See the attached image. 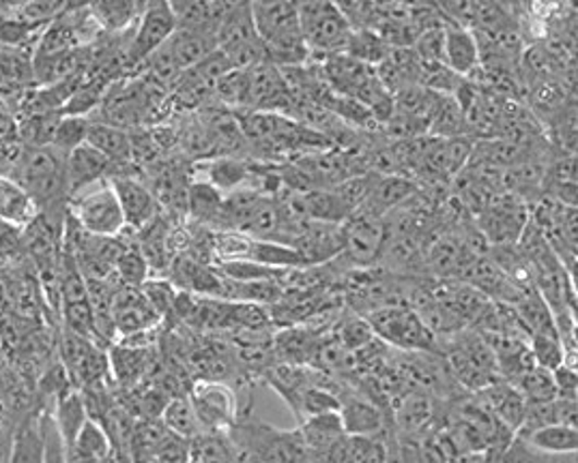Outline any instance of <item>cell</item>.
Returning <instances> with one entry per match:
<instances>
[{
	"label": "cell",
	"instance_id": "19",
	"mask_svg": "<svg viewBox=\"0 0 578 463\" xmlns=\"http://www.w3.org/2000/svg\"><path fill=\"white\" fill-rule=\"evenodd\" d=\"M37 215L39 209L28 191L15 178L0 174V222L24 230L35 222Z\"/></svg>",
	"mask_w": 578,
	"mask_h": 463
},
{
	"label": "cell",
	"instance_id": "22",
	"mask_svg": "<svg viewBox=\"0 0 578 463\" xmlns=\"http://www.w3.org/2000/svg\"><path fill=\"white\" fill-rule=\"evenodd\" d=\"M110 376L121 386L138 385L140 378L151 367V348H130L123 343H114L108 350Z\"/></svg>",
	"mask_w": 578,
	"mask_h": 463
},
{
	"label": "cell",
	"instance_id": "37",
	"mask_svg": "<svg viewBox=\"0 0 578 463\" xmlns=\"http://www.w3.org/2000/svg\"><path fill=\"white\" fill-rule=\"evenodd\" d=\"M529 352L533 356L536 367L557 370L566 363V350L557 337V333H536L529 335Z\"/></svg>",
	"mask_w": 578,
	"mask_h": 463
},
{
	"label": "cell",
	"instance_id": "1",
	"mask_svg": "<svg viewBox=\"0 0 578 463\" xmlns=\"http://www.w3.org/2000/svg\"><path fill=\"white\" fill-rule=\"evenodd\" d=\"M249 9L271 65L278 70L302 67L310 59L299 26L297 2H249Z\"/></svg>",
	"mask_w": 578,
	"mask_h": 463
},
{
	"label": "cell",
	"instance_id": "13",
	"mask_svg": "<svg viewBox=\"0 0 578 463\" xmlns=\"http://www.w3.org/2000/svg\"><path fill=\"white\" fill-rule=\"evenodd\" d=\"M46 462V442L41 429V410H28L11 429L7 463Z\"/></svg>",
	"mask_w": 578,
	"mask_h": 463
},
{
	"label": "cell",
	"instance_id": "39",
	"mask_svg": "<svg viewBox=\"0 0 578 463\" xmlns=\"http://www.w3.org/2000/svg\"><path fill=\"white\" fill-rule=\"evenodd\" d=\"M88 127H90V118H86V116H61L50 149H54L57 153L67 157L72 151H76L78 147L86 145Z\"/></svg>",
	"mask_w": 578,
	"mask_h": 463
},
{
	"label": "cell",
	"instance_id": "10",
	"mask_svg": "<svg viewBox=\"0 0 578 463\" xmlns=\"http://www.w3.org/2000/svg\"><path fill=\"white\" fill-rule=\"evenodd\" d=\"M529 217L520 202H491L480 215V232L489 242L499 247H512L520 240V234L527 228Z\"/></svg>",
	"mask_w": 578,
	"mask_h": 463
},
{
	"label": "cell",
	"instance_id": "17",
	"mask_svg": "<svg viewBox=\"0 0 578 463\" xmlns=\"http://www.w3.org/2000/svg\"><path fill=\"white\" fill-rule=\"evenodd\" d=\"M340 421L346 436L377 438L385 436V414L383 410L361 397L340 401Z\"/></svg>",
	"mask_w": 578,
	"mask_h": 463
},
{
	"label": "cell",
	"instance_id": "46",
	"mask_svg": "<svg viewBox=\"0 0 578 463\" xmlns=\"http://www.w3.org/2000/svg\"><path fill=\"white\" fill-rule=\"evenodd\" d=\"M553 383H555V390L557 397H568V399H577L578 378L577 370L562 365L557 370H553Z\"/></svg>",
	"mask_w": 578,
	"mask_h": 463
},
{
	"label": "cell",
	"instance_id": "49",
	"mask_svg": "<svg viewBox=\"0 0 578 463\" xmlns=\"http://www.w3.org/2000/svg\"><path fill=\"white\" fill-rule=\"evenodd\" d=\"M491 463H499V462H491Z\"/></svg>",
	"mask_w": 578,
	"mask_h": 463
},
{
	"label": "cell",
	"instance_id": "24",
	"mask_svg": "<svg viewBox=\"0 0 578 463\" xmlns=\"http://www.w3.org/2000/svg\"><path fill=\"white\" fill-rule=\"evenodd\" d=\"M299 431H302V438L310 451V460L328 453L346 436L337 412L319 414V416H310V418L302 421Z\"/></svg>",
	"mask_w": 578,
	"mask_h": 463
},
{
	"label": "cell",
	"instance_id": "27",
	"mask_svg": "<svg viewBox=\"0 0 578 463\" xmlns=\"http://www.w3.org/2000/svg\"><path fill=\"white\" fill-rule=\"evenodd\" d=\"M248 260L262 264L273 271H299L308 268L302 255L295 251V247L275 242V240H256L251 238L249 242Z\"/></svg>",
	"mask_w": 578,
	"mask_h": 463
},
{
	"label": "cell",
	"instance_id": "21",
	"mask_svg": "<svg viewBox=\"0 0 578 463\" xmlns=\"http://www.w3.org/2000/svg\"><path fill=\"white\" fill-rule=\"evenodd\" d=\"M165 46L181 74L192 72L218 50V41L213 37H202L183 30H174V35L168 39Z\"/></svg>",
	"mask_w": 578,
	"mask_h": 463
},
{
	"label": "cell",
	"instance_id": "15",
	"mask_svg": "<svg viewBox=\"0 0 578 463\" xmlns=\"http://www.w3.org/2000/svg\"><path fill=\"white\" fill-rule=\"evenodd\" d=\"M86 145H90L112 163V174L114 170L132 165V136L125 127H116L103 121H90Z\"/></svg>",
	"mask_w": 578,
	"mask_h": 463
},
{
	"label": "cell",
	"instance_id": "9",
	"mask_svg": "<svg viewBox=\"0 0 578 463\" xmlns=\"http://www.w3.org/2000/svg\"><path fill=\"white\" fill-rule=\"evenodd\" d=\"M176 30L194 33L202 37H213L218 41L220 28L235 2H213V0H196V2H170Z\"/></svg>",
	"mask_w": 578,
	"mask_h": 463
},
{
	"label": "cell",
	"instance_id": "34",
	"mask_svg": "<svg viewBox=\"0 0 578 463\" xmlns=\"http://www.w3.org/2000/svg\"><path fill=\"white\" fill-rule=\"evenodd\" d=\"M342 463H388V440L383 436H346Z\"/></svg>",
	"mask_w": 578,
	"mask_h": 463
},
{
	"label": "cell",
	"instance_id": "25",
	"mask_svg": "<svg viewBox=\"0 0 578 463\" xmlns=\"http://www.w3.org/2000/svg\"><path fill=\"white\" fill-rule=\"evenodd\" d=\"M52 418H54V425L65 442V447H70L78 431L83 429L84 423L88 421V414H86V408H84L83 395L81 390L74 386L70 388L67 392H63L54 403H52Z\"/></svg>",
	"mask_w": 578,
	"mask_h": 463
},
{
	"label": "cell",
	"instance_id": "35",
	"mask_svg": "<svg viewBox=\"0 0 578 463\" xmlns=\"http://www.w3.org/2000/svg\"><path fill=\"white\" fill-rule=\"evenodd\" d=\"M65 449H74V451L83 453L86 458H93L97 462L110 463L112 460V445H110L108 434L103 431V427L97 421H90V418L84 423L76 440Z\"/></svg>",
	"mask_w": 578,
	"mask_h": 463
},
{
	"label": "cell",
	"instance_id": "16",
	"mask_svg": "<svg viewBox=\"0 0 578 463\" xmlns=\"http://www.w3.org/2000/svg\"><path fill=\"white\" fill-rule=\"evenodd\" d=\"M482 61L478 41L471 30L460 26L445 28V46H443V65L456 76H471Z\"/></svg>",
	"mask_w": 578,
	"mask_h": 463
},
{
	"label": "cell",
	"instance_id": "4",
	"mask_svg": "<svg viewBox=\"0 0 578 463\" xmlns=\"http://www.w3.org/2000/svg\"><path fill=\"white\" fill-rule=\"evenodd\" d=\"M377 337L405 350H434V333L421 322L414 309L383 305L366 317Z\"/></svg>",
	"mask_w": 578,
	"mask_h": 463
},
{
	"label": "cell",
	"instance_id": "38",
	"mask_svg": "<svg viewBox=\"0 0 578 463\" xmlns=\"http://www.w3.org/2000/svg\"><path fill=\"white\" fill-rule=\"evenodd\" d=\"M509 385L525 397V401H551L557 397L555 383H553V372L542 370V367L527 370L525 374H520Z\"/></svg>",
	"mask_w": 578,
	"mask_h": 463
},
{
	"label": "cell",
	"instance_id": "3",
	"mask_svg": "<svg viewBox=\"0 0 578 463\" xmlns=\"http://www.w3.org/2000/svg\"><path fill=\"white\" fill-rule=\"evenodd\" d=\"M70 215L90 236H121L127 230L119 198L110 180H101L70 200Z\"/></svg>",
	"mask_w": 578,
	"mask_h": 463
},
{
	"label": "cell",
	"instance_id": "31",
	"mask_svg": "<svg viewBox=\"0 0 578 463\" xmlns=\"http://www.w3.org/2000/svg\"><path fill=\"white\" fill-rule=\"evenodd\" d=\"M249 176H251V172L244 161L222 154V157L211 159L207 163V178L205 180L211 183L224 196H229L233 191L246 189Z\"/></svg>",
	"mask_w": 578,
	"mask_h": 463
},
{
	"label": "cell",
	"instance_id": "12",
	"mask_svg": "<svg viewBox=\"0 0 578 463\" xmlns=\"http://www.w3.org/2000/svg\"><path fill=\"white\" fill-rule=\"evenodd\" d=\"M112 174V163L95 151L90 145H83L76 151L65 157V180H67V191L70 200L81 193L84 189L110 178Z\"/></svg>",
	"mask_w": 578,
	"mask_h": 463
},
{
	"label": "cell",
	"instance_id": "42",
	"mask_svg": "<svg viewBox=\"0 0 578 463\" xmlns=\"http://www.w3.org/2000/svg\"><path fill=\"white\" fill-rule=\"evenodd\" d=\"M140 295L145 297V301L156 309V313L160 317H165L168 313H172L174 308V299H176V288L172 286L170 279H147L140 288Z\"/></svg>",
	"mask_w": 578,
	"mask_h": 463
},
{
	"label": "cell",
	"instance_id": "45",
	"mask_svg": "<svg viewBox=\"0 0 578 463\" xmlns=\"http://www.w3.org/2000/svg\"><path fill=\"white\" fill-rule=\"evenodd\" d=\"M22 232L7 222H0V262H11L17 260L24 249H22Z\"/></svg>",
	"mask_w": 578,
	"mask_h": 463
},
{
	"label": "cell",
	"instance_id": "8",
	"mask_svg": "<svg viewBox=\"0 0 578 463\" xmlns=\"http://www.w3.org/2000/svg\"><path fill=\"white\" fill-rule=\"evenodd\" d=\"M108 180L119 198L127 230H143L162 215V207L151 187L134 174H119L110 176Z\"/></svg>",
	"mask_w": 578,
	"mask_h": 463
},
{
	"label": "cell",
	"instance_id": "6",
	"mask_svg": "<svg viewBox=\"0 0 578 463\" xmlns=\"http://www.w3.org/2000/svg\"><path fill=\"white\" fill-rule=\"evenodd\" d=\"M176 20L170 2H145V9L132 28L127 61L130 67L143 65L151 54H156L165 41L174 35Z\"/></svg>",
	"mask_w": 578,
	"mask_h": 463
},
{
	"label": "cell",
	"instance_id": "23",
	"mask_svg": "<svg viewBox=\"0 0 578 463\" xmlns=\"http://www.w3.org/2000/svg\"><path fill=\"white\" fill-rule=\"evenodd\" d=\"M273 343H275V354L286 365H297V367L302 363H312L319 352V337L310 328L288 326L273 337Z\"/></svg>",
	"mask_w": 578,
	"mask_h": 463
},
{
	"label": "cell",
	"instance_id": "5",
	"mask_svg": "<svg viewBox=\"0 0 578 463\" xmlns=\"http://www.w3.org/2000/svg\"><path fill=\"white\" fill-rule=\"evenodd\" d=\"M202 431H229L237 418V395L222 380H196L187 390Z\"/></svg>",
	"mask_w": 578,
	"mask_h": 463
},
{
	"label": "cell",
	"instance_id": "14",
	"mask_svg": "<svg viewBox=\"0 0 578 463\" xmlns=\"http://www.w3.org/2000/svg\"><path fill=\"white\" fill-rule=\"evenodd\" d=\"M436 418V408L432 395L426 390H409L398 395L394 405V425L405 436H421L430 431Z\"/></svg>",
	"mask_w": 578,
	"mask_h": 463
},
{
	"label": "cell",
	"instance_id": "44",
	"mask_svg": "<svg viewBox=\"0 0 578 463\" xmlns=\"http://www.w3.org/2000/svg\"><path fill=\"white\" fill-rule=\"evenodd\" d=\"M187 462H189V440H183L174 434H170L153 453V463Z\"/></svg>",
	"mask_w": 578,
	"mask_h": 463
},
{
	"label": "cell",
	"instance_id": "28",
	"mask_svg": "<svg viewBox=\"0 0 578 463\" xmlns=\"http://www.w3.org/2000/svg\"><path fill=\"white\" fill-rule=\"evenodd\" d=\"M304 209L310 222L317 224H344L351 215L346 204L340 200V196L333 189H310L302 191Z\"/></svg>",
	"mask_w": 578,
	"mask_h": 463
},
{
	"label": "cell",
	"instance_id": "33",
	"mask_svg": "<svg viewBox=\"0 0 578 463\" xmlns=\"http://www.w3.org/2000/svg\"><path fill=\"white\" fill-rule=\"evenodd\" d=\"M346 57L372 67V65H381L388 54H390V48L381 41V37L370 30V28H357L351 33L348 37V43H346V50H344Z\"/></svg>",
	"mask_w": 578,
	"mask_h": 463
},
{
	"label": "cell",
	"instance_id": "40",
	"mask_svg": "<svg viewBox=\"0 0 578 463\" xmlns=\"http://www.w3.org/2000/svg\"><path fill=\"white\" fill-rule=\"evenodd\" d=\"M70 4L67 2H57V0H28V2H11V11L22 17L28 24L46 28L52 24L57 17L65 13Z\"/></svg>",
	"mask_w": 578,
	"mask_h": 463
},
{
	"label": "cell",
	"instance_id": "30",
	"mask_svg": "<svg viewBox=\"0 0 578 463\" xmlns=\"http://www.w3.org/2000/svg\"><path fill=\"white\" fill-rule=\"evenodd\" d=\"M522 440L529 442L533 449L551 455H577L578 451L577 427L566 425H546L542 429L531 431L529 436H522Z\"/></svg>",
	"mask_w": 578,
	"mask_h": 463
},
{
	"label": "cell",
	"instance_id": "2",
	"mask_svg": "<svg viewBox=\"0 0 578 463\" xmlns=\"http://www.w3.org/2000/svg\"><path fill=\"white\" fill-rule=\"evenodd\" d=\"M299 26L304 41L312 54H344L348 37L353 33L340 4L325 0L297 2Z\"/></svg>",
	"mask_w": 578,
	"mask_h": 463
},
{
	"label": "cell",
	"instance_id": "18",
	"mask_svg": "<svg viewBox=\"0 0 578 463\" xmlns=\"http://www.w3.org/2000/svg\"><path fill=\"white\" fill-rule=\"evenodd\" d=\"M414 193V180H409L405 176H396V174L379 176L374 187H372V191H370V196H368V200L364 202L361 211L383 220L388 213H392L398 207H403Z\"/></svg>",
	"mask_w": 578,
	"mask_h": 463
},
{
	"label": "cell",
	"instance_id": "36",
	"mask_svg": "<svg viewBox=\"0 0 578 463\" xmlns=\"http://www.w3.org/2000/svg\"><path fill=\"white\" fill-rule=\"evenodd\" d=\"M125 242H127V247H125L123 255L119 258V262L114 266V275H116V279L123 286H127V288H140L149 279L151 268H149L145 255L140 253L138 245L136 242H130V240H125Z\"/></svg>",
	"mask_w": 578,
	"mask_h": 463
},
{
	"label": "cell",
	"instance_id": "26",
	"mask_svg": "<svg viewBox=\"0 0 578 463\" xmlns=\"http://www.w3.org/2000/svg\"><path fill=\"white\" fill-rule=\"evenodd\" d=\"M224 204V193L207 180H194L187 189V215L202 226L218 224Z\"/></svg>",
	"mask_w": 578,
	"mask_h": 463
},
{
	"label": "cell",
	"instance_id": "43",
	"mask_svg": "<svg viewBox=\"0 0 578 463\" xmlns=\"http://www.w3.org/2000/svg\"><path fill=\"white\" fill-rule=\"evenodd\" d=\"M374 330L370 326V322L366 317H348L342 322L340 326V346L348 352L353 350H364L372 339H374Z\"/></svg>",
	"mask_w": 578,
	"mask_h": 463
},
{
	"label": "cell",
	"instance_id": "48",
	"mask_svg": "<svg viewBox=\"0 0 578 463\" xmlns=\"http://www.w3.org/2000/svg\"><path fill=\"white\" fill-rule=\"evenodd\" d=\"M0 11H2V2H0Z\"/></svg>",
	"mask_w": 578,
	"mask_h": 463
},
{
	"label": "cell",
	"instance_id": "29",
	"mask_svg": "<svg viewBox=\"0 0 578 463\" xmlns=\"http://www.w3.org/2000/svg\"><path fill=\"white\" fill-rule=\"evenodd\" d=\"M189 458L198 463H237V449L229 431H202L189 440Z\"/></svg>",
	"mask_w": 578,
	"mask_h": 463
},
{
	"label": "cell",
	"instance_id": "32",
	"mask_svg": "<svg viewBox=\"0 0 578 463\" xmlns=\"http://www.w3.org/2000/svg\"><path fill=\"white\" fill-rule=\"evenodd\" d=\"M165 429L183 440H194L202 434V427L196 418V412L187 399V395L170 397L165 403L164 412L160 416Z\"/></svg>",
	"mask_w": 578,
	"mask_h": 463
},
{
	"label": "cell",
	"instance_id": "47",
	"mask_svg": "<svg viewBox=\"0 0 578 463\" xmlns=\"http://www.w3.org/2000/svg\"><path fill=\"white\" fill-rule=\"evenodd\" d=\"M187 463H198V462H194V460H192V458H189V462Z\"/></svg>",
	"mask_w": 578,
	"mask_h": 463
},
{
	"label": "cell",
	"instance_id": "11",
	"mask_svg": "<svg viewBox=\"0 0 578 463\" xmlns=\"http://www.w3.org/2000/svg\"><path fill=\"white\" fill-rule=\"evenodd\" d=\"M295 251L302 255L308 268L321 266L342 255L344 251V228L342 224H317L312 222L302 232L293 245Z\"/></svg>",
	"mask_w": 578,
	"mask_h": 463
},
{
	"label": "cell",
	"instance_id": "41",
	"mask_svg": "<svg viewBox=\"0 0 578 463\" xmlns=\"http://www.w3.org/2000/svg\"><path fill=\"white\" fill-rule=\"evenodd\" d=\"M499 463H577L575 455H551L533 449L522 438L514 436L512 442L501 453Z\"/></svg>",
	"mask_w": 578,
	"mask_h": 463
},
{
	"label": "cell",
	"instance_id": "7",
	"mask_svg": "<svg viewBox=\"0 0 578 463\" xmlns=\"http://www.w3.org/2000/svg\"><path fill=\"white\" fill-rule=\"evenodd\" d=\"M344 228V251L340 258L355 268H370L381 260L385 245V224L381 217H374L366 211H355L342 224Z\"/></svg>",
	"mask_w": 578,
	"mask_h": 463
},
{
	"label": "cell",
	"instance_id": "20",
	"mask_svg": "<svg viewBox=\"0 0 578 463\" xmlns=\"http://www.w3.org/2000/svg\"><path fill=\"white\" fill-rule=\"evenodd\" d=\"M145 9V2H132V0H101L88 4V11L93 20L97 22L101 33H125L132 30Z\"/></svg>",
	"mask_w": 578,
	"mask_h": 463
}]
</instances>
